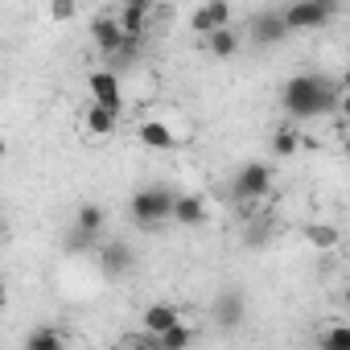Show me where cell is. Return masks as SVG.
Returning a JSON list of instances; mask_svg holds the SVG:
<instances>
[{
    "instance_id": "1",
    "label": "cell",
    "mask_w": 350,
    "mask_h": 350,
    "mask_svg": "<svg viewBox=\"0 0 350 350\" xmlns=\"http://www.w3.org/2000/svg\"><path fill=\"white\" fill-rule=\"evenodd\" d=\"M280 107L293 124H305V120H321L329 111H338V87L321 75H293L280 91Z\"/></svg>"
},
{
    "instance_id": "2",
    "label": "cell",
    "mask_w": 350,
    "mask_h": 350,
    "mask_svg": "<svg viewBox=\"0 0 350 350\" xmlns=\"http://www.w3.org/2000/svg\"><path fill=\"white\" fill-rule=\"evenodd\" d=\"M173 202H178V190H169V186H144L132 194L128 202V215L136 227H161V223H173Z\"/></svg>"
},
{
    "instance_id": "3",
    "label": "cell",
    "mask_w": 350,
    "mask_h": 350,
    "mask_svg": "<svg viewBox=\"0 0 350 350\" xmlns=\"http://www.w3.org/2000/svg\"><path fill=\"white\" fill-rule=\"evenodd\" d=\"M272 178H276V173H272L268 161H247V165L235 169V178H231V198L243 202V206L264 202L268 190H272Z\"/></svg>"
},
{
    "instance_id": "4",
    "label": "cell",
    "mask_w": 350,
    "mask_h": 350,
    "mask_svg": "<svg viewBox=\"0 0 350 350\" xmlns=\"http://www.w3.org/2000/svg\"><path fill=\"white\" fill-rule=\"evenodd\" d=\"M334 17V0H293L284 9V25L288 33H313Z\"/></svg>"
},
{
    "instance_id": "5",
    "label": "cell",
    "mask_w": 350,
    "mask_h": 350,
    "mask_svg": "<svg viewBox=\"0 0 350 350\" xmlns=\"http://www.w3.org/2000/svg\"><path fill=\"white\" fill-rule=\"evenodd\" d=\"M223 25H231V0H202V5L190 13V29L198 38H211Z\"/></svg>"
},
{
    "instance_id": "6",
    "label": "cell",
    "mask_w": 350,
    "mask_h": 350,
    "mask_svg": "<svg viewBox=\"0 0 350 350\" xmlns=\"http://www.w3.org/2000/svg\"><path fill=\"white\" fill-rule=\"evenodd\" d=\"M91 42L99 46V54H120L128 46V33H124L120 17H95L91 21Z\"/></svg>"
},
{
    "instance_id": "7",
    "label": "cell",
    "mask_w": 350,
    "mask_h": 350,
    "mask_svg": "<svg viewBox=\"0 0 350 350\" xmlns=\"http://www.w3.org/2000/svg\"><path fill=\"white\" fill-rule=\"evenodd\" d=\"M87 91H91V99L124 111V91H120V75L116 70H91L87 75Z\"/></svg>"
},
{
    "instance_id": "8",
    "label": "cell",
    "mask_w": 350,
    "mask_h": 350,
    "mask_svg": "<svg viewBox=\"0 0 350 350\" xmlns=\"http://www.w3.org/2000/svg\"><path fill=\"white\" fill-rule=\"evenodd\" d=\"M178 321H182V309L173 305V301H152V305H144V309H140V325H144V334H148V338L165 334L169 325H178Z\"/></svg>"
},
{
    "instance_id": "9",
    "label": "cell",
    "mask_w": 350,
    "mask_h": 350,
    "mask_svg": "<svg viewBox=\"0 0 350 350\" xmlns=\"http://www.w3.org/2000/svg\"><path fill=\"white\" fill-rule=\"evenodd\" d=\"M136 140L152 152H173L178 148V132H173L165 120H140L136 124Z\"/></svg>"
},
{
    "instance_id": "10",
    "label": "cell",
    "mask_w": 350,
    "mask_h": 350,
    "mask_svg": "<svg viewBox=\"0 0 350 350\" xmlns=\"http://www.w3.org/2000/svg\"><path fill=\"white\" fill-rule=\"evenodd\" d=\"M83 128L91 132V136H111L116 128H120V111L116 107H107V103H99V99H91L87 103V111H83Z\"/></svg>"
},
{
    "instance_id": "11",
    "label": "cell",
    "mask_w": 350,
    "mask_h": 350,
    "mask_svg": "<svg viewBox=\"0 0 350 350\" xmlns=\"http://www.w3.org/2000/svg\"><path fill=\"white\" fill-rule=\"evenodd\" d=\"M132 264H136V256H132V247L128 243H120V239H111V243H103L99 247V268H103V276H124V272H132Z\"/></svg>"
},
{
    "instance_id": "12",
    "label": "cell",
    "mask_w": 350,
    "mask_h": 350,
    "mask_svg": "<svg viewBox=\"0 0 350 350\" xmlns=\"http://www.w3.org/2000/svg\"><path fill=\"white\" fill-rule=\"evenodd\" d=\"M211 219V206L202 194H178V202H173V223L178 227H202Z\"/></svg>"
},
{
    "instance_id": "13",
    "label": "cell",
    "mask_w": 350,
    "mask_h": 350,
    "mask_svg": "<svg viewBox=\"0 0 350 350\" xmlns=\"http://www.w3.org/2000/svg\"><path fill=\"white\" fill-rule=\"evenodd\" d=\"M243 313H247L243 293H239V288H223L219 301H215V321H219L223 329H235V325L243 321Z\"/></svg>"
},
{
    "instance_id": "14",
    "label": "cell",
    "mask_w": 350,
    "mask_h": 350,
    "mask_svg": "<svg viewBox=\"0 0 350 350\" xmlns=\"http://www.w3.org/2000/svg\"><path fill=\"white\" fill-rule=\"evenodd\" d=\"M252 38L260 46H276L280 38H288V25H284V13H260L252 21Z\"/></svg>"
},
{
    "instance_id": "15",
    "label": "cell",
    "mask_w": 350,
    "mask_h": 350,
    "mask_svg": "<svg viewBox=\"0 0 350 350\" xmlns=\"http://www.w3.org/2000/svg\"><path fill=\"white\" fill-rule=\"evenodd\" d=\"M239 46H243V38L235 33V25H223V29H215V33L206 38V54H211V58H235Z\"/></svg>"
},
{
    "instance_id": "16",
    "label": "cell",
    "mask_w": 350,
    "mask_h": 350,
    "mask_svg": "<svg viewBox=\"0 0 350 350\" xmlns=\"http://www.w3.org/2000/svg\"><path fill=\"white\" fill-rule=\"evenodd\" d=\"M103 227H107V211H103V206L83 202V206L75 211V231H83V235L99 239V235H103Z\"/></svg>"
},
{
    "instance_id": "17",
    "label": "cell",
    "mask_w": 350,
    "mask_h": 350,
    "mask_svg": "<svg viewBox=\"0 0 350 350\" xmlns=\"http://www.w3.org/2000/svg\"><path fill=\"white\" fill-rule=\"evenodd\" d=\"M194 338H198V329H194V325H186V321H178V325H169L165 334H157V338H148V342H152V346H161V350H186Z\"/></svg>"
},
{
    "instance_id": "18",
    "label": "cell",
    "mask_w": 350,
    "mask_h": 350,
    "mask_svg": "<svg viewBox=\"0 0 350 350\" xmlns=\"http://www.w3.org/2000/svg\"><path fill=\"white\" fill-rule=\"evenodd\" d=\"M305 243H309L313 252H334V247L342 243V231H338L334 223H309V227H305Z\"/></svg>"
},
{
    "instance_id": "19",
    "label": "cell",
    "mask_w": 350,
    "mask_h": 350,
    "mask_svg": "<svg viewBox=\"0 0 350 350\" xmlns=\"http://www.w3.org/2000/svg\"><path fill=\"white\" fill-rule=\"evenodd\" d=\"M25 346L29 350H62L66 346V334L62 329H50V325H38V329H29Z\"/></svg>"
},
{
    "instance_id": "20",
    "label": "cell",
    "mask_w": 350,
    "mask_h": 350,
    "mask_svg": "<svg viewBox=\"0 0 350 350\" xmlns=\"http://www.w3.org/2000/svg\"><path fill=\"white\" fill-rule=\"evenodd\" d=\"M272 152H276V157L301 152V132H297V124H288V128H280V132L272 136Z\"/></svg>"
},
{
    "instance_id": "21",
    "label": "cell",
    "mask_w": 350,
    "mask_h": 350,
    "mask_svg": "<svg viewBox=\"0 0 350 350\" xmlns=\"http://www.w3.org/2000/svg\"><path fill=\"white\" fill-rule=\"evenodd\" d=\"M321 346L325 350H350V325H329L321 334Z\"/></svg>"
},
{
    "instance_id": "22",
    "label": "cell",
    "mask_w": 350,
    "mask_h": 350,
    "mask_svg": "<svg viewBox=\"0 0 350 350\" xmlns=\"http://www.w3.org/2000/svg\"><path fill=\"white\" fill-rule=\"evenodd\" d=\"M79 0H50V21H75Z\"/></svg>"
},
{
    "instance_id": "23",
    "label": "cell",
    "mask_w": 350,
    "mask_h": 350,
    "mask_svg": "<svg viewBox=\"0 0 350 350\" xmlns=\"http://www.w3.org/2000/svg\"><path fill=\"white\" fill-rule=\"evenodd\" d=\"M268 231H272V227H268V219H264V215H252V227H247V243H264V239H268Z\"/></svg>"
},
{
    "instance_id": "24",
    "label": "cell",
    "mask_w": 350,
    "mask_h": 350,
    "mask_svg": "<svg viewBox=\"0 0 350 350\" xmlns=\"http://www.w3.org/2000/svg\"><path fill=\"white\" fill-rule=\"evenodd\" d=\"M334 116L350 124V87H342V91H338V111H334Z\"/></svg>"
},
{
    "instance_id": "25",
    "label": "cell",
    "mask_w": 350,
    "mask_h": 350,
    "mask_svg": "<svg viewBox=\"0 0 350 350\" xmlns=\"http://www.w3.org/2000/svg\"><path fill=\"white\" fill-rule=\"evenodd\" d=\"M342 301H346V305H350V280H346V284H342Z\"/></svg>"
}]
</instances>
